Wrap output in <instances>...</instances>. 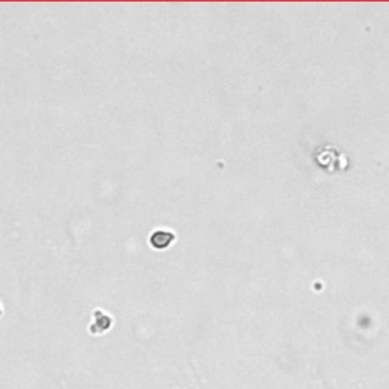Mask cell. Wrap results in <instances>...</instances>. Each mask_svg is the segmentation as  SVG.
Returning a JSON list of instances; mask_svg holds the SVG:
<instances>
[{"label": "cell", "instance_id": "2", "mask_svg": "<svg viewBox=\"0 0 389 389\" xmlns=\"http://www.w3.org/2000/svg\"><path fill=\"white\" fill-rule=\"evenodd\" d=\"M99 313H100V316H97V312L93 313V316H95L96 319H99V321H97V324L90 325V333H95V335L102 333V331L108 330V328L111 327V324H113V319L110 318L108 313L102 312V310H99Z\"/></svg>", "mask_w": 389, "mask_h": 389}, {"label": "cell", "instance_id": "1", "mask_svg": "<svg viewBox=\"0 0 389 389\" xmlns=\"http://www.w3.org/2000/svg\"><path fill=\"white\" fill-rule=\"evenodd\" d=\"M177 234L172 230H155L151 237H149V243L155 249H166L175 242Z\"/></svg>", "mask_w": 389, "mask_h": 389}, {"label": "cell", "instance_id": "3", "mask_svg": "<svg viewBox=\"0 0 389 389\" xmlns=\"http://www.w3.org/2000/svg\"><path fill=\"white\" fill-rule=\"evenodd\" d=\"M0 310H2V308H0Z\"/></svg>", "mask_w": 389, "mask_h": 389}]
</instances>
